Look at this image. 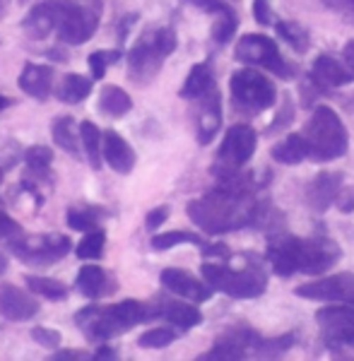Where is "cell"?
Segmentation results:
<instances>
[{
    "label": "cell",
    "mask_w": 354,
    "mask_h": 361,
    "mask_svg": "<svg viewBox=\"0 0 354 361\" xmlns=\"http://www.w3.org/2000/svg\"><path fill=\"white\" fill-rule=\"evenodd\" d=\"M217 185L202 197L188 202L190 222L210 236H222L229 231H239L255 226L260 200L258 190L268 180H258L255 171H219L212 173Z\"/></svg>",
    "instance_id": "6da1fadb"
},
{
    "label": "cell",
    "mask_w": 354,
    "mask_h": 361,
    "mask_svg": "<svg viewBox=\"0 0 354 361\" xmlns=\"http://www.w3.org/2000/svg\"><path fill=\"white\" fill-rule=\"evenodd\" d=\"M265 258L272 272L280 277L292 275H326L342 258V248L328 234L294 236L284 229L268 234V250Z\"/></svg>",
    "instance_id": "7a4b0ae2"
},
{
    "label": "cell",
    "mask_w": 354,
    "mask_h": 361,
    "mask_svg": "<svg viewBox=\"0 0 354 361\" xmlns=\"http://www.w3.org/2000/svg\"><path fill=\"white\" fill-rule=\"evenodd\" d=\"M154 318H157L154 304L126 299V301L109 304V306L92 304V306L80 308L78 316H75V325L83 330V335L90 342H106V340H111V337L123 335L126 330L135 328V325H140V323H147V320H154Z\"/></svg>",
    "instance_id": "3957f363"
},
{
    "label": "cell",
    "mask_w": 354,
    "mask_h": 361,
    "mask_svg": "<svg viewBox=\"0 0 354 361\" xmlns=\"http://www.w3.org/2000/svg\"><path fill=\"white\" fill-rule=\"evenodd\" d=\"M178 46L171 27H147L128 51V80L138 87H147L159 75L164 61Z\"/></svg>",
    "instance_id": "277c9868"
},
{
    "label": "cell",
    "mask_w": 354,
    "mask_h": 361,
    "mask_svg": "<svg viewBox=\"0 0 354 361\" xmlns=\"http://www.w3.org/2000/svg\"><path fill=\"white\" fill-rule=\"evenodd\" d=\"M205 282L210 284L214 292H222L231 299H258L268 289V275L260 267L258 260L248 258L243 267H231L224 260H205L200 267Z\"/></svg>",
    "instance_id": "5b68a950"
},
{
    "label": "cell",
    "mask_w": 354,
    "mask_h": 361,
    "mask_svg": "<svg viewBox=\"0 0 354 361\" xmlns=\"http://www.w3.org/2000/svg\"><path fill=\"white\" fill-rule=\"evenodd\" d=\"M301 135L309 145V159L311 161H333L340 159L350 147V135L347 128L340 121V116L326 104L313 109L311 118L306 121Z\"/></svg>",
    "instance_id": "8992f818"
},
{
    "label": "cell",
    "mask_w": 354,
    "mask_h": 361,
    "mask_svg": "<svg viewBox=\"0 0 354 361\" xmlns=\"http://www.w3.org/2000/svg\"><path fill=\"white\" fill-rule=\"evenodd\" d=\"M229 94L234 111L243 118H251L275 106L277 90L258 68H241L231 73Z\"/></svg>",
    "instance_id": "52a82bcc"
},
{
    "label": "cell",
    "mask_w": 354,
    "mask_h": 361,
    "mask_svg": "<svg viewBox=\"0 0 354 361\" xmlns=\"http://www.w3.org/2000/svg\"><path fill=\"white\" fill-rule=\"evenodd\" d=\"M234 58L239 63H246V66L263 68V70H268V73H275L277 78H282V80L294 78V68L284 61L275 39L265 37V34H243L239 42H236Z\"/></svg>",
    "instance_id": "ba28073f"
},
{
    "label": "cell",
    "mask_w": 354,
    "mask_h": 361,
    "mask_svg": "<svg viewBox=\"0 0 354 361\" xmlns=\"http://www.w3.org/2000/svg\"><path fill=\"white\" fill-rule=\"evenodd\" d=\"M8 250L13 255H17V260H22L25 265L46 267V265L61 263L73 250V243H71V238L63 234H37V236L25 234Z\"/></svg>",
    "instance_id": "9c48e42d"
},
{
    "label": "cell",
    "mask_w": 354,
    "mask_h": 361,
    "mask_svg": "<svg viewBox=\"0 0 354 361\" xmlns=\"http://www.w3.org/2000/svg\"><path fill=\"white\" fill-rule=\"evenodd\" d=\"M316 323L330 352H354V306L330 304L326 308H318Z\"/></svg>",
    "instance_id": "30bf717a"
},
{
    "label": "cell",
    "mask_w": 354,
    "mask_h": 361,
    "mask_svg": "<svg viewBox=\"0 0 354 361\" xmlns=\"http://www.w3.org/2000/svg\"><path fill=\"white\" fill-rule=\"evenodd\" d=\"M102 0H71V8L56 32V39L63 46H83L90 42L102 22Z\"/></svg>",
    "instance_id": "8fae6325"
},
{
    "label": "cell",
    "mask_w": 354,
    "mask_h": 361,
    "mask_svg": "<svg viewBox=\"0 0 354 361\" xmlns=\"http://www.w3.org/2000/svg\"><path fill=\"white\" fill-rule=\"evenodd\" d=\"M255 147H258V135H255L253 128L248 123H234L224 133V140L217 149V157H214L217 161L212 164L210 171H239L248 164Z\"/></svg>",
    "instance_id": "7c38bea8"
},
{
    "label": "cell",
    "mask_w": 354,
    "mask_h": 361,
    "mask_svg": "<svg viewBox=\"0 0 354 361\" xmlns=\"http://www.w3.org/2000/svg\"><path fill=\"white\" fill-rule=\"evenodd\" d=\"M263 335L251 328H229L217 337V342L200 354V361H236V359H258V347Z\"/></svg>",
    "instance_id": "4fadbf2b"
},
{
    "label": "cell",
    "mask_w": 354,
    "mask_h": 361,
    "mask_svg": "<svg viewBox=\"0 0 354 361\" xmlns=\"http://www.w3.org/2000/svg\"><path fill=\"white\" fill-rule=\"evenodd\" d=\"M71 8V0H44L34 5L22 20V32L29 42H44L49 37H56L63 20Z\"/></svg>",
    "instance_id": "5bb4252c"
},
{
    "label": "cell",
    "mask_w": 354,
    "mask_h": 361,
    "mask_svg": "<svg viewBox=\"0 0 354 361\" xmlns=\"http://www.w3.org/2000/svg\"><path fill=\"white\" fill-rule=\"evenodd\" d=\"M294 294L299 299H309V301H328V304L354 306V275L352 272H340V275L313 279V282L299 284L294 289Z\"/></svg>",
    "instance_id": "9a60e30c"
},
{
    "label": "cell",
    "mask_w": 354,
    "mask_h": 361,
    "mask_svg": "<svg viewBox=\"0 0 354 361\" xmlns=\"http://www.w3.org/2000/svg\"><path fill=\"white\" fill-rule=\"evenodd\" d=\"M159 282L166 292L193 301V304H205V301L212 299L214 292L207 282H200L198 277H193L188 270H181V267H166V270H161Z\"/></svg>",
    "instance_id": "2e32d148"
},
{
    "label": "cell",
    "mask_w": 354,
    "mask_h": 361,
    "mask_svg": "<svg viewBox=\"0 0 354 361\" xmlns=\"http://www.w3.org/2000/svg\"><path fill=\"white\" fill-rule=\"evenodd\" d=\"M188 5L198 8L200 13H207L214 17L212 25V42L217 46H224L231 42V37L236 34V27H239V15L224 0H185Z\"/></svg>",
    "instance_id": "e0dca14e"
},
{
    "label": "cell",
    "mask_w": 354,
    "mask_h": 361,
    "mask_svg": "<svg viewBox=\"0 0 354 361\" xmlns=\"http://www.w3.org/2000/svg\"><path fill=\"white\" fill-rule=\"evenodd\" d=\"M309 80L323 92V94H330V92L338 90V87L354 82V73L347 68V63H340V61H335L333 56L321 54L313 61Z\"/></svg>",
    "instance_id": "ac0fdd59"
},
{
    "label": "cell",
    "mask_w": 354,
    "mask_h": 361,
    "mask_svg": "<svg viewBox=\"0 0 354 361\" xmlns=\"http://www.w3.org/2000/svg\"><path fill=\"white\" fill-rule=\"evenodd\" d=\"M198 109H195V137L200 145H210L217 130L222 128V97L219 90L214 87L205 97L195 99Z\"/></svg>",
    "instance_id": "d6986e66"
},
{
    "label": "cell",
    "mask_w": 354,
    "mask_h": 361,
    "mask_svg": "<svg viewBox=\"0 0 354 361\" xmlns=\"http://www.w3.org/2000/svg\"><path fill=\"white\" fill-rule=\"evenodd\" d=\"M342 188V173L340 171H321L318 176H313L304 188V200L313 212L323 214L335 205Z\"/></svg>",
    "instance_id": "ffe728a7"
},
{
    "label": "cell",
    "mask_w": 354,
    "mask_h": 361,
    "mask_svg": "<svg viewBox=\"0 0 354 361\" xmlns=\"http://www.w3.org/2000/svg\"><path fill=\"white\" fill-rule=\"evenodd\" d=\"M42 311L39 301L32 294L22 292L15 284H0V316L13 320V323H25L32 320Z\"/></svg>",
    "instance_id": "44dd1931"
},
{
    "label": "cell",
    "mask_w": 354,
    "mask_h": 361,
    "mask_svg": "<svg viewBox=\"0 0 354 361\" xmlns=\"http://www.w3.org/2000/svg\"><path fill=\"white\" fill-rule=\"evenodd\" d=\"M152 304H154L157 318L166 320L169 325H176L178 330H190L202 323V313L198 311V306L188 304V299L178 301V299H166V296H161V299H154Z\"/></svg>",
    "instance_id": "7402d4cb"
},
{
    "label": "cell",
    "mask_w": 354,
    "mask_h": 361,
    "mask_svg": "<svg viewBox=\"0 0 354 361\" xmlns=\"http://www.w3.org/2000/svg\"><path fill=\"white\" fill-rule=\"evenodd\" d=\"M20 90L37 102H46L54 92V68L44 63H27L20 73Z\"/></svg>",
    "instance_id": "603a6c76"
},
{
    "label": "cell",
    "mask_w": 354,
    "mask_h": 361,
    "mask_svg": "<svg viewBox=\"0 0 354 361\" xmlns=\"http://www.w3.org/2000/svg\"><path fill=\"white\" fill-rule=\"evenodd\" d=\"M104 159L114 169L116 173H130L135 169V149L126 142L123 135H118L116 130H104Z\"/></svg>",
    "instance_id": "cb8c5ba5"
},
{
    "label": "cell",
    "mask_w": 354,
    "mask_h": 361,
    "mask_svg": "<svg viewBox=\"0 0 354 361\" xmlns=\"http://www.w3.org/2000/svg\"><path fill=\"white\" fill-rule=\"evenodd\" d=\"M75 287H78L80 294L87 296V299L97 301V299H102V296L111 294L116 289V282L104 267L85 265V267H80L78 279H75Z\"/></svg>",
    "instance_id": "d4e9b609"
},
{
    "label": "cell",
    "mask_w": 354,
    "mask_h": 361,
    "mask_svg": "<svg viewBox=\"0 0 354 361\" xmlns=\"http://www.w3.org/2000/svg\"><path fill=\"white\" fill-rule=\"evenodd\" d=\"M25 166H27V178L37 180L44 188H54L56 176H54V152L44 145H34L25 152Z\"/></svg>",
    "instance_id": "484cf974"
},
{
    "label": "cell",
    "mask_w": 354,
    "mask_h": 361,
    "mask_svg": "<svg viewBox=\"0 0 354 361\" xmlns=\"http://www.w3.org/2000/svg\"><path fill=\"white\" fill-rule=\"evenodd\" d=\"M214 87H217V82H214V73H212L210 63H195V66L190 68L188 78H185L178 94H181V99L195 102V99L205 97L207 92H212Z\"/></svg>",
    "instance_id": "4316f807"
},
{
    "label": "cell",
    "mask_w": 354,
    "mask_h": 361,
    "mask_svg": "<svg viewBox=\"0 0 354 361\" xmlns=\"http://www.w3.org/2000/svg\"><path fill=\"white\" fill-rule=\"evenodd\" d=\"M270 154L277 164L294 166V164H301L304 159H309V145H306V137L301 135V133H294V135L284 137L282 142H277Z\"/></svg>",
    "instance_id": "83f0119b"
},
{
    "label": "cell",
    "mask_w": 354,
    "mask_h": 361,
    "mask_svg": "<svg viewBox=\"0 0 354 361\" xmlns=\"http://www.w3.org/2000/svg\"><path fill=\"white\" fill-rule=\"evenodd\" d=\"M51 137L63 152L80 157V147H83V137L75 133V123L71 116H58V118L51 123Z\"/></svg>",
    "instance_id": "f1b7e54d"
},
{
    "label": "cell",
    "mask_w": 354,
    "mask_h": 361,
    "mask_svg": "<svg viewBox=\"0 0 354 361\" xmlns=\"http://www.w3.org/2000/svg\"><path fill=\"white\" fill-rule=\"evenodd\" d=\"M133 109V99L126 90L116 85H106L99 94V111L109 118H121Z\"/></svg>",
    "instance_id": "f546056e"
},
{
    "label": "cell",
    "mask_w": 354,
    "mask_h": 361,
    "mask_svg": "<svg viewBox=\"0 0 354 361\" xmlns=\"http://www.w3.org/2000/svg\"><path fill=\"white\" fill-rule=\"evenodd\" d=\"M104 214L106 212L97 205H73L66 212V222L75 231H92V229H99Z\"/></svg>",
    "instance_id": "4dcf8cb0"
},
{
    "label": "cell",
    "mask_w": 354,
    "mask_h": 361,
    "mask_svg": "<svg viewBox=\"0 0 354 361\" xmlns=\"http://www.w3.org/2000/svg\"><path fill=\"white\" fill-rule=\"evenodd\" d=\"M272 27H275V32L280 34L282 42L289 44V49H292L294 54H306V51H309L311 37H309V32H306V27H301L299 22L275 20L272 22Z\"/></svg>",
    "instance_id": "1f68e13d"
},
{
    "label": "cell",
    "mask_w": 354,
    "mask_h": 361,
    "mask_svg": "<svg viewBox=\"0 0 354 361\" xmlns=\"http://www.w3.org/2000/svg\"><path fill=\"white\" fill-rule=\"evenodd\" d=\"M92 85H94L92 78H85V75H66L61 82V90H58V99L63 104H80L92 94Z\"/></svg>",
    "instance_id": "d6a6232c"
},
{
    "label": "cell",
    "mask_w": 354,
    "mask_h": 361,
    "mask_svg": "<svg viewBox=\"0 0 354 361\" xmlns=\"http://www.w3.org/2000/svg\"><path fill=\"white\" fill-rule=\"evenodd\" d=\"M80 137H83V147L87 154V161H90L92 169L102 166V147H104V133L97 128L92 121H83L80 123Z\"/></svg>",
    "instance_id": "836d02e7"
},
{
    "label": "cell",
    "mask_w": 354,
    "mask_h": 361,
    "mask_svg": "<svg viewBox=\"0 0 354 361\" xmlns=\"http://www.w3.org/2000/svg\"><path fill=\"white\" fill-rule=\"evenodd\" d=\"M27 287L32 294H39L51 301H66L68 294H71V289H68L61 279H51L42 275H27Z\"/></svg>",
    "instance_id": "e575fe53"
},
{
    "label": "cell",
    "mask_w": 354,
    "mask_h": 361,
    "mask_svg": "<svg viewBox=\"0 0 354 361\" xmlns=\"http://www.w3.org/2000/svg\"><path fill=\"white\" fill-rule=\"evenodd\" d=\"M104 246H106V231L104 229L85 231L83 241L75 248V255H78L80 260H99L104 258Z\"/></svg>",
    "instance_id": "d590c367"
},
{
    "label": "cell",
    "mask_w": 354,
    "mask_h": 361,
    "mask_svg": "<svg viewBox=\"0 0 354 361\" xmlns=\"http://www.w3.org/2000/svg\"><path fill=\"white\" fill-rule=\"evenodd\" d=\"M299 337L294 333H282L277 337H263L258 347V359H277L282 354H287L289 349L297 345Z\"/></svg>",
    "instance_id": "8d00e7d4"
},
{
    "label": "cell",
    "mask_w": 354,
    "mask_h": 361,
    "mask_svg": "<svg viewBox=\"0 0 354 361\" xmlns=\"http://www.w3.org/2000/svg\"><path fill=\"white\" fill-rule=\"evenodd\" d=\"M178 335H181V330H178L176 325H166V328H152V330H147V333L140 335L138 345L145 347V349H164V347H169L171 342H176Z\"/></svg>",
    "instance_id": "74e56055"
},
{
    "label": "cell",
    "mask_w": 354,
    "mask_h": 361,
    "mask_svg": "<svg viewBox=\"0 0 354 361\" xmlns=\"http://www.w3.org/2000/svg\"><path fill=\"white\" fill-rule=\"evenodd\" d=\"M183 243H190V246H205L202 236L190 234V231H166V234H157L152 236V248L154 250H169L173 246H183Z\"/></svg>",
    "instance_id": "f35d334b"
},
{
    "label": "cell",
    "mask_w": 354,
    "mask_h": 361,
    "mask_svg": "<svg viewBox=\"0 0 354 361\" xmlns=\"http://www.w3.org/2000/svg\"><path fill=\"white\" fill-rule=\"evenodd\" d=\"M121 61V51L114 49H102V51H92L90 58H87V66H90V73H92V80H104L106 70L116 66Z\"/></svg>",
    "instance_id": "ab89813d"
},
{
    "label": "cell",
    "mask_w": 354,
    "mask_h": 361,
    "mask_svg": "<svg viewBox=\"0 0 354 361\" xmlns=\"http://www.w3.org/2000/svg\"><path fill=\"white\" fill-rule=\"evenodd\" d=\"M292 121H294V102H292V97H284V102L280 104V109H277V114H275V118H272V123L268 126V135H277V133H282L284 128H289L292 126Z\"/></svg>",
    "instance_id": "60d3db41"
},
{
    "label": "cell",
    "mask_w": 354,
    "mask_h": 361,
    "mask_svg": "<svg viewBox=\"0 0 354 361\" xmlns=\"http://www.w3.org/2000/svg\"><path fill=\"white\" fill-rule=\"evenodd\" d=\"M27 231L22 229V224L20 222H15L13 217H10L8 212H3V209H0V241L5 243V246H13L15 241H20L22 236H25Z\"/></svg>",
    "instance_id": "b9f144b4"
},
{
    "label": "cell",
    "mask_w": 354,
    "mask_h": 361,
    "mask_svg": "<svg viewBox=\"0 0 354 361\" xmlns=\"http://www.w3.org/2000/svg\"><path fill=\"white\" fill-rule=\"evenodd\" d=\"M32 340L37 342V345H42L46 349H58L63 342V337L58 330H51V328H44V325H39V328L32 330Z\"/></svg>",
    "instance_id": "7bdbcfd3"
},
{
    "label": "cell",
    "mask_w": 354,
    "mask_h": 361,
    "mask_svg": "<svg viewBox=\"0 0 354 361\" xmlns=\"http://www.w3.org/2000/svg\"><path fill=\"white\" fill-rule=\"evenodd\" d=\"M321 3L326 5V10H330V13H335L345 22L354 25V0H321Z\"/></svg>",
    "instance_id": "ee69618b"
},
{
    "label": "cell",
    "mask_w": 354,
    "mask_h": 361,
    "mask_svg": "<svg viewBox=\"0 0 354 361\" xmlns=\"http://www.w3.org/2000/svg\"><path fill=\"white\" fill-rule=\"evenodd\" d=\"M251 13H253V20L258 22V25H263V27H272V10H270V0H253V8H251Z\"/></svg>",
    "instance_id": "f6af8a7d"
},
{
    "label": "cell",
    "mask_w": 354,
    "mask_h": 361,
    "mask_svg": "<svg viewBox=\"0 0 354 361\" xmlns=\"http://www.w3.org/2000/svg\"><path fill=\"white\" fill-rule=\"evenodd\" d=\"M202 255H205V258H214V260H224V263H229L234 253H231V248L227 246V243L217 241V243H205V246H202Z\"/></svg>",
    "instance_id": "bcb514c9"
},
{
    "label": "cell",
    "mask_w": 354,
    "mask_h": 361,
    "mask_svg": "<svg viewBox=\"0 0 354 361\" xmlns=\"http://www.w3.org/2000/svg\"><path fill=\"white\" fill-rule=\"evenodd\" d=\"M169 219V205H159L154 209H149L147 217H145V226H147V231H157L161 224Z\"/></svg>",
    "instance_id": "7dc6e473"
},
{
    "label": "cell",
    "mask_w": 354,
    "mask_h": 361,
    "mask_svg": "<svg viewBox=\"0 0 354 361\" xmlns=\"http://www.w3.org/2000/svg\"><path fill=\"white\" fill-rule=\"evenodd\" d=\"M335 207H338L342 214L354 212V185H342L338 197H335Z\"/></svg>",
    "instance_id": "c3c4849f"
},
{
    "label": "cell",
    "mask_w": 354,
    "mask_h": 361,
    "mask_svg": "<svg viewBox=\"0 0 354 361\" xmlns=\"http://www.w3.org/2000/svg\"><path fill=\"white\" fill-rule=\"evenodd\" d=\"M51 359L56 361H78V359H94V354L92 352H80V349H63V352H54L51 354Z\"/></svg>",
    "instance_id": "681fc988"
},
{
    "label": "cell",
    "mask_w": 354,
    "mask_h": 361,
    "mask_svg": "<svg viewBox=\"0 0 354 361\" xmlns=\"http://www.w3.org/2000/svg\"><path fill=\"white\" fill-rule=\"evenodd\" d=\"M342 56H345V63L347 68L354 73V39H350V42L345 44V49H342Z\"/></svg>",
    "instance_id": "f907efd6"
},
{
    "label": "cell",
    "mask_w": 354,
    "mask_h": 361,
    "mask_svg": "<svg viewBox=\"0 0 354 361\" xmlns=\"http://www.w3.org/2000/svg\"><path fill=\"white\" fill-rule=\"evenodd\" d=\"M135 20H138V15H130V17H126V20L121 22V34H118V39H121V42H123V39H126V32L133 27V22H135Z\"/></svg>",
    "instance_id": "816d5d0a"
},
{
    "label": "cell",
    "mask_w": 354,
    "mask_h": 361,
    "mask_svg": "<svg viewBox=\"0 0 354 361\" xmlns=\"http://www.w3.org/2000/svg\"><path fill=\"white\" fill-rule=\"evenodd\" d=\"M99 359H116V352L109 347H102L99 352H94V361H99Z\"/></svg>",
    "instance_id": "f5cc1de1"
},
{
    "label": "cell",
    "mask_w": 354,
    "mask_h": 361,
    "mask_svg": "<svg viewBox=\"0 0 354 361\" xmlns=\"http://www.w3.org/2000/svg\"><path fill=\"white\" fill-rule=\"evenodd\" d=\"M46 56H49L51 61H66V58H68V54L63 49H49V51H46Z\"/></svg>",
    "instance_id": "db71d44e"
},
{
    "label": "cell",
    "mask_w": 354,
    "mask_h": 361,
    "mask_svg": "<svg viewBox=\"0 0 354 361\" xmlns=\"http://www.w3.org/2000/svg\"><path fill=\"white\" fill-rule=\"evenodd\" d=\"M13 99H10V97H5V94H0V111H5V109H10V106H13Z\"/></svg>",
    "instance_id": "11a10c76"
},
{
    "label": "cell",
    "mask_w": 354,
    "mask_h": 361,
    "mask_svg": "<svg viewBox=\"0 0 354 361\" xmlns=\"http://www.w3.org/2000/svg\"><path fill=\"white\" fill-rule=\"evenodd\" d=\"M8 8H10V0H0V20L5 17V13H8Z\"/></svg>",
    "instance_id": "9f6ffc18"
},
{
    "label": "cell",
    "mask_w": 354,
    "mask_h": 361,
    "mask_svg": "<svg viewBox=\"0 0 354 361\" xmlns=\"http://www.w3.org/2000/svg\"><path fill=\"white\" fill-rule=\"evenodd\" d=\"M5 270H8V258H5V255L0 253V275H3Z\"/></svg>",
    "instance_id": "6f0895ef"
},
{
    "label": "cell",
    "mask_w": 354,
    "mask_h": 361,
    "mask_svg": "<svg viewBox=\"0 0 354 361\" xmlns=\"http://www.w3.org/2000/svg\"><path fill=\"white\" fill-rule=\"evenodd\" d=\"M5 169H8V166H0V180H3V173H5Z\"/></svg>",
    "instance_id": "680465c9"
}]
</instances>
